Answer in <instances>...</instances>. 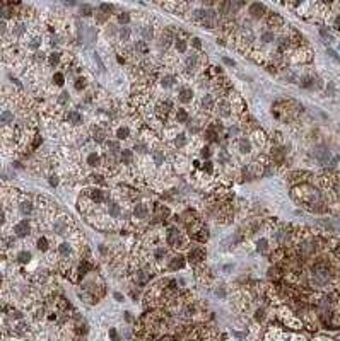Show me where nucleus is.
<instances>
[{
	"label": "nucleus",
	"instance_id": "1",
	"mask_svg": "<svg viewBox=\"0 0 340 341\" xmlns=\"http://www.w3.org/2000/svg\"><path fill=\"white\" fill-rule=\"evenodd\" d=\"M314 157L320 160V164L326 166V164H330V150L325 147H318L314 150Z\"/></svg>",
	"mask_w": 340,
	"mask_h": 341
},
{
	"label": "nucleus",
	"instance_id": "2",
	"mask_svg": "<svg viewBox=\"0 0 340 341\" xmlns=\"http://www.w3.org/2000/svg\"><path fill=\"white\" fill-rule=\"evenodd\" d=\"M14 232H16L17 236H21V237L27 236V234H29V222H27V220L19 222V224L14 227Z\"/></svg>",
	"mask_w": 340,
	"mask_h": 341
},
{
	"label": "nucleus",
	"instance_id": "3",
	"mask_svg": "<svg viewBox=\"0 0 340 341\" xmlns=\"http://www.w3.org/2000/svg\"><path fill=\"white\" fill-rule=\"evenodd\" d=\"M168 241H169V244L171 246H181V236H180V232L176 230V229H171L169 230V236H168Z\"/></svg>",
	"mask_w": 340,
	"mask_h": 341
},
{
	"label": "nucleus",
	"instance_id": "4",
	"mask_svg": "<svg viewBox=\"0 0 340 341\" xmlns=\"http://www.w3.org/2000/svg\"><path fill=\"white\" fill-rule=\"evenodd\" d=\"M250 12H251L253 17H261L263 12H265V7L261 5V4H253V5L250 7Z\"/></svg>",
	"mask_w": 340,
	"mask_h": 341
},
{
	"label": "nucleus",
	"instance_id": "5",
	"mask_svg": "<svg viewBox=\"0 0 340 341\" xmlns=\"http://www.w3.org/2000/svg\"><path fill=\"white\" fill-rule=\"evenodd\" d=\"M133 213H135V217H137V218H144V217L147 215V206H145V205H135V210H133Z\"/></svg>",
	"mask_w": 340,
	"mask_h": 341
},
{
	"label": "nucleus",
	"instance_id": "6",
	"mask_svg": "<svg viewBox=\"0 0 340 341\" xmlns=\"http://www.w3.org/2000/svg\"><path fill=\"white\" fill-rule=\"evenodd\" d=\"M191 96H193V92H191L190 89H181L180 90V101L181 102H188V101H191Z\"/></svg>",
	"mask_w": 340,
	"mask_h": 341
},
{
	"label": "nucleus",
	"instance_id": "7",
	"mask_svg": "<svg viewBox=\"0 0 340 341\" xmlns=\"http://www.w3.org/2000/svg\"><path fill=\"white\" fill-rule=\"evenodd\" d=\"M171 43V32L169 31H164V34L161 36V41H159V46L161 48H168Z\"/></svg>",
	"mask_w": 340,
	"mask_h": 341
},
{
	"label": "nucleus",
	"instance_id": "8",
	"mask_svg": "<svg viewBox=\"0 0 340 341\" xmlns=\"http://www.w3.org/2000/svg\"><path fill=\"white\" fill-rule=\"evenodd\" d=\"M183 264H185V261H183V257H173V261L169 263V268L171 269H180V268H183Z\"/></svg>",
	"mask_w": 340,
	"mask_h": 341
},
{
	"label": "nucleus",
	"instance_id": "9",
	"mask_svg": "<svg viewBox=\"0 0 340 341\" xmlns=\"http://www.w3.org/2000/svg\"><path fill=\"white\" fill-rule=\"evenodd\" d=\"M250 148H251V145H250V140H248V138H241V140H239V150L243 154H248Z\"/></svg>",
	"mask_w": 340,
	"mask_h": 341
},
{
	"label": "nucleus",
	"instance_id": "10",
	"mask_svg": "<svg viewBox=\"0 0 340 341\" xmlns=\"http://www.w3.org/2000/svg\"><path fill=\"white\" fill-rule=\"evenodd\" d=\"M203 256H205V252L202 251V249H195V251L190 252V259L191 261H198V259H203Z\"/></svg>",
	"mask_w": 340,
	"mask_h": 341
},
{
	"label": "nucleus",
	"instance_id": "11",
	"mask_svg": "<svg viewBox=\"0 0 340 341\" xmlns=\"http://www.w3.org/2000/svg\"><path fill=\"white\" fill-rule=\"evenodd\" d=\"M108 212H110V215L111 217H118L120 215V206H118L116 203H111L110 206H108Z\"/></svg>",
	"mask_w": 340,
	"mask_h": 341
},
{
	"label": "nucleus",
	"instance_id": "12",
	"mask_svg": "<svg viewBox=\"0 0 340 341\" xmlns=\"http://www.w3.org/2000/svg\"><path fill=\"white\" fill-rule=\"evenodd\" d=\"M176 120L180 121V123H186L188 121V114H186L185 109H180L178 113H176Z\"/></svg>",
	"mask_w": 340,
	"mask_h": 341
},
{
	"label": "nucleus",
	"instance_id": "13",
	"mask_svg": "<svg viewBox=\"0 0 340 341\" xmlns=\"http://www.w3.org/2000/svg\"><path fill=\"white\" fill-rule=\"evenodd\" d=\"M122 162H125V164L132 162V152L130 150H122Z\"/></svg>",
	"mask_w": 340,
	"mask_h": 341
},
{
	"label": "nucleus",
	"instance_id": "14",
	"mask_svg": "<svg viewBox=\"0 0 340 341\" xmlns=\"http://www.w3.org/2000/svg\"><path fill=\"white\" fill-rule=\"evenodd\" d=\"M161 84H162V87H171V85L175 84V77H173V75H166Z\"/></svg>",
	"mask_w": 340,
	"mask_h": 341
},
{
	"label": "nucleus",
	"instance_id": "15",
	"mask_svg": "<svg viewBox=\"0 0 340 341\" xmlns=\"http://www.w3.org/2000/svg\"><path fill=\"white\" fill-rule=\"evenodd\" d=\"M21 212H22V213H24V215H29V213H31V212H32V205L29 203V201H26V203H22V205H21Z\"/></svg>",
	"mask_w": 340,
	"mask_h": 341
},
{
	"label": "nucleus",
	"instance_id": "16",
	"mask_svg": "<svg viewBox=\"0 0 340 341\" xmlns=\"http://www.w3.org/2000/svg\"><path fill=\"white\" fill-rule=\"evenodd\" d=\"M69 120L72 121V123H75V125H77V123H80V121H82V118H80L79 113L72 111V113H69Z\"/></svg>",
	"mask_w": 340,
	"mask_h": 341
},
{
	"label": "nucleus",
	"instance_id": "17",
	"mask_svg": "<svg viewBox=\"0 0 340 341\" xmlns=\"http://www.w3.org/2000/svg\"><path fill=\"white\" fill-rule=\"evenodd\" d=\"M142 38L145 41L152 39V29H150V27H142Z\"/></svg>",
	"mask_w": 340,
	"mask_h": 341
},
{
	"label": "nucleus",
	"instance_id": "18",
	"mask_svg": "<svg viewBox=\"0 0 340 341\" xmlns=\"http://www.w3.org/2000/svg\"><path fill=\"white\" fill-rule=\"evenodd\" d=\"M91 198L94 199V201H97V203H99V201H103V198H104V196H103V193H101V191L94 189V191H91Z\"/></svg>",
	"mask_w": 340,
	"mask_h": 341
},
{
	"label": "nucleus",
	"instance_id": "19",
	"mask_svg": "<svg viewBox=\"0 0 340 341\" xmlns=\"http://www.w3.org/2000/svg\"><path fill=\"white\" fill-rule=\"evenodd\" d=\"M94 131H96V135H94L96 142H103V140H104V131H103L101 128H97V126L94 128Z\"/></svg>",
	"mask_w": 340,
	"mask_h": 341
},
{
	"label": "nucleus",
	"instance_id": "20",
	"mask_svg": "<svg viewBox=\"0 0 340 341\" xmlns=\"http://www.w3.org/2000/svg\"><path fill=\"white\" fill-rule=\"evenodd\" d=\"M157 109H159V114L164 118V116L168 114V111H169V104H168V102H162V104H159Z\"/></svg>",
	"mask_w": 340,
	"mask_h": 341
},
{
	"label": "nucleus",
	"instance_id": "21",
	"mask_svg": "<svg viewBox=\"0 0 340 341\" xmlns=\"http://www.w3.org/2000/svg\"><path fill=\"white\" fill-rule=\"evenodd\" d=\"M202 106H203V109H210V108H212V97H210V96H205L202 99Z\"/></svg>",
	"mask_w": 340,
	"mask_h": 341
},
{
	"label": "nucleus",
	"instance_id": "22",
	"mask_svg": "<svg viewBox=\"0 0 340 341\" xmlns=\"http://www.w3.org/2000/svg\"><path fill=\"white\" fill-rule=\"evenodd\" d=\"M79 11H80V14H82V16H91V14H92V7H91V5H85V4H84V5H80Z\"/></svg>",
	"mask_w": 340,
	"mask_h": 341
},
{
	"label": "nucleus",
	"instance_id": "23",
	"mask_svg": "<svg viewBox=\"0 0 340 341\" xmlns=\"http://www.w3.org/2000/svg\"><path fill=\"white\" fill-rule=\"evenodd\" d=\"M120 38H122V41H127L128 38H130V29H128V27H122V29H120Z\"/></svg>",
	"mask_w": 340,
	"mask_h": 341
},
{
	"label": "nucleus",
	"instance_id": "24",
	"mask_svg": "<svg viewBox=\"0 0 340 341\" xmlns=\"http://www.w3.org/2000/svg\"><path fill=\"white\" fill-rule=\"evenodd\" d=\"M219 113H221V116H229V114H231V111H229V106L222 102V104L219 106Z\"/></svg>",
	"mask_w": 340,
	"mask_h": 341
},
{
	"label": "nucleus",
	"instance_id": "25",
	"mask_svg": "<svg viewBox=\"0 0 340 341\" xmlns=\"http://www.w3.org/2000/svg\"><path fill=\"white\" fill-rule=\"evenodd\" d=\"M12 118H14V116H12L11 111H4V113H2V123H5L7 125L9 121H12Z\"/></svg>",
	"mask_w": 340,
	"mask_h": 341
},
{
	"label": "nucleus",
	"instance_id": "26",
	"mask_svg": "<svg viewBox=\"0 0 340 341\" xmlns=\"http://www.w3.org/2000/svg\"><path fill=\"white\" fill-rule=\"evenodd\" d=\"M116 135H118V138H128V135H130V131H128V128H120V130L116 131Z\"/></svg>",
	"mask_w": 340,
	"mask_h": 341
},
{
	"label": "nucleus",
	"instance_id": "27",
	"mask_svg": "<svg viewBox=\"0 0 340 341\" xmlns=\"http://www.w3.org/2000/svg\"><path fill=\"white\" fill-rule=\"evenodd\" d=\"M87 162H89V166H97V162H99V157H97L96 154H91L89 157H87Z\"/></svg>",
	"mask_w": 340,
	"mask_h": 341
},
{
	"label": "nucleus",
	"instance_id": "28",
	"mask_svg": "<svg viewBox=\"0 0 340 341\" xmlns=\"http://www.w3.org/2000/svg\"><path fill=\"white\" fill-rule=\"evenodd\" d=\"M195 63H197V55H190V56L186 58V65H188L190 68L195 67Z\"/></svg>",
	"mask_w": 340,
	"mask_h": 341
},
{
	"label": "nucleus",
	"instance_id": "29",
	"mask_svg": "<svg viewBox=\"0 0 340 341\" xmlns=\"http://www.w3.org/2000/svg\"><path fill=\"white\" fill-rule=\"evenodd\" d=\"M176 48H178V51H185L186 50V43L183 41V39H176Z\"/></svg>",
	"mask_w": 340,
	"mask_h": 341
},
{
	"label": "nucleus",
	"instance_id": "30",
	"mask_svg": "<svg viewBox=\"0 0 340 341\" xmlns=\"http://www.w3.org/2000/svg\"><path fill=\"white\" fill-rule=\"evenodd\" d=\"M38 247H39L41 251H46V249H48V242H46V239H45V237H41V239L38 241Z\"/></svg>",
	"mask_w": 340,
	"mask_h": 341
},
{
	"label": "nucleus",
	"instance_id": "31",
	"mask_svg": "<svg viewBox=\"0 0 340 341\" xmlns=\"http://www.w3.org/2000/svg\"><path fill=\"white\" fill-rule=\"evenodd\" d=\"M272 39H274V34H272V32H263V34H261V41L263 43H270Z\"/></svg>",
	"mask_w": 340,
	"mask_h": 341
},
{
	"label": "nucleus",
	"instance_id": "32",
	"mask_svg": "<svg viewBox=\"0 0 340 341\" xmlns=\"http://www.w3.org/2000/svg\"><path fill=\"white\" fill-rule=\"evenodd\" d=\"M118 21L122 22V24H127V22L130 21V16H128L127 12H123V14H120V16H118Z\"/></svg>",
	"mask_w": 340,
	"mask_h": 341
},
{
	"label": "nucleus",
	"instance_id": "33",
	"mask_svg": "<svg viewBox=\"0 0 340 341\" xmlns=\"http://www.w3.org/2000/svg\"><path fill=\"white\" fill-rule=\"evenodd\" d=\"M29 259H31V254H29V252H21V254H19V261L21 263H27Z\"/></svg>",
	"mask_w": 340,
	"mask_h": 341
},
{
	"label": "nucleus",
	"instance_id": "34",
	"mask_svg": "<svg viewBox=\"0 0 340 341\" xmlns=\"http://www.w3.org/2000/svg\"><path fill=\"white\" fill-rule=\"evenodd\" d=\"M154 160H156V164H162L164 162V155H162V152H156L154 154Z\"/></svg>",
	"mask_w": 340,
	"mask_h": 341
},
{
	"label": "nucleus",
	"instance_id": "35",
	"mask_svg": "<svg viewBox=\"0 0 340 341\" xmlns=\"http://www.w3.org/2000/svg\"><path fill=\"white\" fill-rule=\"evenodd\" d=\"M258 251H260V252H265L267 251V241H265V239H260V241H258Z\"/></svg>",
	"mask_w": 340,
	"mask_h": 341
},
{
	"label": "nucleus",
	"instance_id": "36",
	"mask_svg": "<svg viewBox=\"0 0 340 341\" xmlns=\"http://www.w3.org/2000/svg\"><path fill=\"white\" fill-rule=\"evenodd\" d=\"M108 148H111V152H118L120 145H118V142H108Z\"/></svg>",
	"mask_w": 340,
	"mask_h": 341
},
{
	"label": "nucleus",
	"instance_id": "37",
	"mask_svg": "<svg viewBox=\"0 0 340 341\" xmlns=\"http://www.w3.org/2000/svg\"><path fill=\"white\" fill-rule=\"evenodd\" d=\"M135 150L140 152V154H144V152H147V147H145L144 143H137V145H135Z\"/></svg>",
	"mask_w": 340,
	"mask_h": 341
},
{
	"label": "nucleus",
	"instance_id": "38",
	"mask_svg": "<svg viewBox=\"0 0 340 341\" xmlns=\"http://www.w3.org/2000/svg\"><path fill=\"white\" fill-rule=\"evenodd\" d=\"M60 252H62L63 256H67V254L70 252V247L67 246V244H62V246H60Z\"/></svg>",
	"mask_w": 340,
	"mask_h": 341
},
{
	"label": "nucleus",
	"instance_id": "39",
	"mask_svg": "<svg viewBox=\"0 0 340 341\" xmlns=\"http://www.w3.org/2000/svg\"><path fill=\"white\" fill-rule=\"evenodd\" d=\"M60 102H62V104H65V102H67V101H69V94H67V92H62V94H60Z\"/></svg>",
	"mask_w": 340,
	"mask_h": 341
},
{
	"label": "nucleus",
	"instance_id": "40",
	"mask_svg": "<svg viewBox=\"0 0 340 341\" xmlns=\"http://www.w3.org/2000/svg\"><path fill=\"white\" fill-rule=\"evenodd\" d=\"M320 32H321V36H323L325 39H328V43H332V41H333V38L330 36V34H328V32H326V31H325V29H321V31H320Z\"/></svg>",
	"mask_w": 340,
	"mask_h": 341
},
{
	"label": "nucleus",
	"instance_id": "41",
	"mask_svg": "<svg viewBox=\"0 0 340 341\" xmlns=\"http://www.w3.org/2000/svg\"><path fill=\"white\" fill-rule=\"evenodd\" d=\"M176 145H178V147L185 145V136L183 135H178V138H176Z\"/></svg>",
	"mask_w": 340,
	"mask_h": 341
},
{
	"label": "nucleus",
	"instance_id": "42",
	"mask_svg": "<svg viewBox=\"0 0 340 341\" xmlns=\"http://www.w3.org/2000/svg\"><path fill=\"white\" fill-rule=\"evenodd\" d=\"M328 55H330L332 58H333L335 62H338V63H340V56H338V55H337V53L333 51V50H328Z\"/></svg>",
	"mask_w": 340,
	"mask_h": 341
},
{
	"label": "nucleus",
	"instance_id": "43",
	"mask_svg": "<svg viewBox=\"0 0 340 341\" xmlns=\"http://www.w3.org/2000/svg\"><path fill=\"white\" fill-rule=\"evenodd\" d=\"M55 82H57L58 85H62V84H63V75H62V74H57V75H55Z\"/></svg>",
	"mask_w": 340,
	"mask_h": 341
},
{
	"label": "nucleus",
	"instance_id": "44",
	"mask_svg": "<svg viewBox=\"0 0 340 341\" xmlns=\"http://www.w3.org/2000/svg\"><path fill=\"white\" fill-rule=\"evenodd\" d=\"M50 63H51V65H57V63H58V55H57V53H53V55L50 56Z\"/></svg>",
	"mask_w": 340,
	"mask_h": 341
},
{
	"label": "nucleus",
	"instance_id": "45",
	"mask_svg": "<svg viewBox=\"0 0 340 341\" xmlns=\"http://www.w3.org/2000/svg\"><path fill=\"white\" fill-rule=\"evenodd\" d=\"M103 12H110L113 9V5H108V4H101V7H99Z\"/></svg>",
	"mask_w": 340,
	"mask_h": 341
},
{
	"label": "nucleus",
	"instance_id": "46",
	"mask_svg": "<svg viewBox=\"0 0 340 341\" xmlns=\"http://www.w3.org/2000/svg\"><path fill=\"white\" fill-rule=\"evenodd\" d=\"M270 276H274V278H279V276H280V275H279V268L270 269Z\"/></svg>",
	"mask_w": 340,
	"mask_h": 341
},
{
	"label": "nucleus",
	"instance_id": "47",
	"mask_svg": "<svg viewBox=\"0 0 340 341\" xmlns=\"http://www.w3.org/2000/svg\"><path fill=\"white\" fill-rule=\"evenodd\" d=\"M191 43H193V46H195V48H200V46H202V44H200V39H198V38H193V39H191Z\"/></svg>",
	"mask_w": 340,
	"mask_h": 341
},
{
	"label": "nucleus",
	"instance_id": "48",
	"mask_svg": "<svg viewBox=\"0 0 340 341\" xmlns=\"http://www.w3.org/2000/svg\"><path fill=\"white\" fill-rule=\"evenodd\" d=\"M94 60H96V62H97V65H99V68H101V70H104V65H103V63H101V60H99V56H97L96 53H94Z\"/></svg>",
	"mask_w": 340,
	"mask_h": 341
},
{
	"label": "nucleus",
	"instance_id": "49",
	"mask_svg": "<svg viewBox=\"0 0 340 341\" xmlns=\"http://www.w3.org/2000/svg\"><path fill=\"white\" fill-rule=\"evenodd\" d=\"M202 157H210V150H209L207 147H205V148L202 150Z\"/></svg>",
	"mask_w": 340,
	"mask_h": 341
},
{
	"label": "nucleus",
	"instance_id": "50",
	"mask_svg": "<svg viewBox=\"0 0 340 341\" xmlns=\"http://www.w3.org/2000/svg\"><path fill=\"white\" fill-rule=\"evenodd\" d=\"M75 87H77V89H82V87H84V80L79 79L77 80V84H75Z\"/></svg>",
	"mask_w": 340,
	"mask_h": 341
},
{
	"label": "nucleus",
	"instance_id": "51",
	"mask_svg": "<svg viewBox=\"0 0 340 341\" xmlns=\"http://www.w3.org/2000/svg\"><path fill=\"white\" fill-rule=\"evenodd\" d=\"M221 160H222V162H226V160H229V155H227V154H226V152H222V154H221Z\"/></svg>",
	"mask_w": 340,
	"mask_h": 341
},
{
	"label": "nucleus",
	"instance_id": "52",
	"mask_svg": "<svg viewBox=\"0 0 340 341\" xmlns=\"http://www.w3.org/2000/svg\"><path fill=\"white\" fill-rule=\"evenodd\" d=\"M92 179H94L96 183H103V179H101V176H92Z\"/></svg>",
	"mask_w": 340,
	"mask_h": 341
},
{
	"label": "nucleus",
	"instance_id": "53",
	"mask_svg": "<svg viewBox=\"0 0 340 341\" xmlns=\"http://www.w3.org/2000/svg\"><path fill=\"white\" fill-rule=\"evenodd\" d=\"M50 183H51V184H53V186H55V184H58V179H57V178H55V176H53V178L50 179Z\"/></svg>",
	"mask_w": 340,
	"mask_h": 341
},
{
	"label": "nucleus",
	"instance_id": "54",
	"mask_svg": "<svg viewBox=\"0 0 340 341\" xmlns=\"http://www.w3.org/2000/svg\"><path fill=\"white\" fill-rule=\"evenodd\" d=\"M224 62L227 63V65H234V62L231 60V58H224Z\"/></svg>",
	"mask_w": 340,
	"mask_h": 341
},
{
	"label": "nucleus",
	"instance_id": "55",
	"mask_svg": "<svg viewBox=\"0 0 340 341\" xmlns=\"http://www.w3.org/2000/svg\"><path fill=\"white\" fill-rule=\"evenodd\" d=\"M156 254H157V257H161V256H164V251H162V249H157Z\"/></svg>",
	"mask_w": 340,
	"mask_h": 341
},
{
	"label": "nucleus",
	"instance_id": "56",
	"mask_svg": "<svg viewBox=\"0 0 340 341\" xmlns=\"http://www.w3.org/2000/svg\"><path fill=\"white\" fill-rule=\"evenodd\" d=\"M161 341H173V339H169V338H164V339H161Z\"/></svg>",
	"mask_w": 340,
	"mask_h": 341
}]
</instances>
